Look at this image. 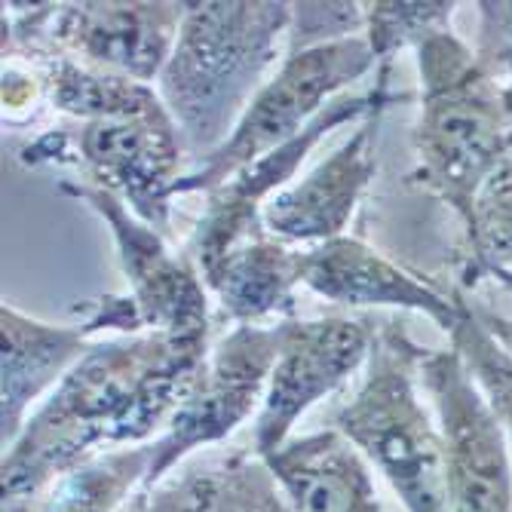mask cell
I'll list each match as a JSON object with an SVG mask.
<instances>
[{
    "mask_svg": "<svg viewBox=\"0 0 512 512\" xmlns=\"http://www.w3.org/2000/svg\"><path fill=\"white\" fill-rule=\"evenodd\" d=\"M512 276V154L491 172L463 221L454 255V289L470 292L482 283Z\"/></svg>",
    "mask_w": 512,
    "mask_h": 512,
    "instance_id": "21",
    "label": "cell"
},
{
    "mask_svg": "<svg viewBox=\"0 0 512 512\" xmlns=\"http://www.w3.org/2000/svg\"><path fill=\"white\" fill-rule=\"evenodd\" d=\"M264 463L295 512H384L368 460L335 427L286 439Z\"/></svg>",
    "mask_w": 512,
    "mask_h": 512,
    "instance_id": "16",
    "label": "cell"
},
{
    "mask_svg": "<svg viewBox=\"0 0 512 512\" xmlns=\"http://www.w3.org/2000/svg\"><path fill=\"white\" fill-rule=\"evenodd\" d=\"M421 111L411 181L439 197L460 224L491 172L512 154V92L454 28L414 50Z\"/></svg>",
    "mask_w": 512,
    "mask_h": 512,
    "instance_id": "3",
    "label": "cell"
},
{
    "mask_svg": "<svg viewBox=\"0 0 512 512\" xmlns=\"http://www.w3.org/2000/svg\"><path fill=\"white\" fill-rule=\"evenodd\" d=\"M301 286L341 307H390L430 316L442 332L460 322V301L359 237L301 249Z\"/></svg>",
    "mask_w": 512,
    "mask_h": 512,
    "instance_id": "14",
    "label": "cell"
},
{
    "mask_svg": "<svg viewBox=\"0 0 512 512\" xmlns=\"http://www.w3.org/2000/svg\"><path fill=\"white\" fill-rule=\"evenodd\" d=\"M25 166H71L77 181L123 200L138 218L172 234L175 184L191 160L169 111L77 123L74 132H46L22 148Z\"/></svg>",
    "mask_w": 512,
    "mask_h": 512,
    "instance_id": "6",
    "label": "cell"
},
{
    "mask_svg": "<svg viewBox=\"0 0 512 512\" xmlns=\"http://www.w3.org/2000/svg\"><path fill=\"white\" fill-rule=\"evenodd\" d=\"M273 485L261 454L230 451L184 460L148 491V500L151 512H258Z\"/></svg>",
    "mask_w": 512,
    "mask_h": 512,
    "instance_id": "18",
    "label": "cell"
},
{
    "mask_svg": "<svg viewBox=\"0 0 512 512\" xmlns=\"http://www.w3.org/2000/svg\"><path fill=\"white\" fill-rule=\"evenodd\" d=\"M371 68L378 71V59L362 34L289 50L227 142L175 184V197L209 194L264 154L292 142Z\"/></svg>",
    "mask_w": 512,
    "mask_h": 512,
    "instance_id": "7",
    "label": "cell"
},
{
    "mask_svg": "<svg viewBox=\"0 0 512 512\" xmlns=\"http://www.w3.org/2000/svg\"><path fill=\"white\" fill-rule=\"evenodd\" d=\"M479 34L476 46L479 59L506 83L512 92V4H476Z\"/></svg>",
    "mask_w": 512,
    "mask_h": 512,
    "instance_id": "25",
    "label": "cell"
},
{
    "mask_svg": "<svg viewBox=\"0 0 512 512\" xmlns=\"http://www.w3.org/2000/svg\"><path fill=\"white\" fill-rule=\"evenodd\" d=\"M221 316L234 325H267L295 319L301 286V249L267 230L230 249L203 273Z\"/></svg>",
    "mask_w": 512,
    "mask_h": 512,
    "instance_id": "17",
    "label": "cell"
},
{
    "mask_svg": "<svg viewBox=\"0 0 512 512\" xmlns=\"http://www.w3.org/2000/svg\"><path fill=\"white\" fill-rule=\"evenodd\" d=\"M375 74H378V80L368 92L335 99L304 132H298L292 142L279 145L276 151L264 154L261 160H255L252 166H246L234 178L218 184L215 191L203 194L206 197L203 212L191 230L188 243H184V255L194 261L200 276L212 264H218L234 246H240L243 240L267 230L264 227V206L283 188H289L295 172L301 169V163L310 157V151L322 142L325 135L341 129L344 123L365 120L384 102L408 99V96H393L390 92V74H393L390 65H381Z\"/></svg>",
    "mask_w": 512,
    "mask_h": 512,
    "instance_id": "11",
    "label": "cell"
},
{
    "mask_svg": "<svg viewBox=\"0 0 512 512\" xmlns=\"http://www.w3.org/2000/svg\"><path fill=\"white\" fill-rule=\"evenodd\" d=\"M387 105L393 102L378 105L365 120H359L350 138H344L322 163L264 206L267 234L298 249L344 237L356 206L378 172V129Z\"/></svg>",
    "mask_w": 512,
    "mask_h": 512,
    "instance_id": "13",
    "label": "cell"
},
{
    "mask_svg": "<svg viewBox=\"0 0 512 512\" xmlns=\"http://www.w3.org/2000/svg\"><path fill=\"white\" fill-rule=\"evenodd\" d=\"M362 25H365L362 4H292L289 50L359 37Z\"/></svg>",
    "mask_w": 512,
    "mask_h": 512,
    "instance_id": "24",
    "label": "cell"
},
{
    "mask_svg": "<svg viewBox=\"0 0 512 512\" xmlns=\"http://www.w3.org/2000/svg\"><path fill=\"white\" fill-rule=\"evenodd\" d=\"M424 356L405 325L381 322L362 381L332 424L390 482L405 512H451L442 430L421 396Z\"/></svg>",
    "mask_w": 512,
    "mask_h": 512,
    "instance_id": "4",
    "label": "cell"
},
{
    "mask_svg": "<svg viewBox=\"0 0 512 512\" xmlns=\"http://www.w3.org/2000/svg\"><path fill=\"white\" fill-rule=\"evenodd\" d=\"M80 310V325L86 329V335L96 341V335H108L114 332L117 338H129V335H145V322L142 313L132 304L129 295H102L96 301H89Z\"/></svg>",
    "mask_w": 512,
    "mask_h": 512,
    "instance_id": "26",
    "label": "cell"
},
{
    "mask_svg": "<svg viewBox=\"0 0 512 512\" xmlns=\"http://www.w3.org/2000/svg\"><path fill=\"white\" fill-rule=\"evenodd\" d=\"M279 341H283V322H267L234 325L218 344H212L169 427L151 442L154 467L148 491L178 470L184 460H191L200 448L224 442L252 414L258 417Z\"/></svg>",
    "mask_w": 512,
    "mask_h": 512,
    "instance_id": "8",
    "label": "cell"
},
{
    "mask_svg": "<svg viewBox=\"0 0 512 512\" xmlns=\"http://www.w3.org/2000/svg\"><path fill=\"white\" fill-rule=\"evenodd\" d=\"M421 384L445 442L451 512H512L509 439L467 359L457 347H427Z\"/></svg>",
    "mask_w": 512,
    "mask_h": 512,
    "instance_id": "9",
    "label": "cell"
},
{
    "mask_svg": "<svg viewBox=\"0 0 512 512\" xmlns=\"http://www.w3.org/2000/svg\"><path fill=\"white\" fill-rule=\"evenodd\" d=\"M0 512H28L22 503H7L4 500V506H0ZM123 512H151V500H148V491H142V494H138Z\"/></svg>",
    "mask_w": 512,
    "mask_h": 512,
    "instance_id": "29",
    "label": "cell"
},
{
    "mask_svg": "<svg viewBox=\"0 0 512 512\" xmlns=\"http://www.w3.org/2000/svg\"><path fill=\"white\" fill-rule=\"evenodd\" d=\"M500 286H503V289H509V292H512V276H506V279H503V283H500Z\"/></svg>",
    "mask_w": 512,
    "mask_h": 512,
    "instance_id": "30",
    "label": "cell"
},
{
    "mask_svg": "<svg viewBox=\"0 0 512 512\" xmlns=\"http://www.w3.org/2000/svg\"><path fill=\"white\" fill-rule=\"evenodd\" d=\"M460 4L445 0H375L362 4V37L371 56L381 65H393L402 50H417L427 37L448 31Z\"/></svg>",
    "mask_w": 512,
    "mask_h": 512,
    "instance_id": "22",
    "label": "cell"
},
{
    "mask_svg": "<svg viewBox=\"0 0 512 512\" xmlns=\"http://www.w3.org/2000/svg\"><path fill=\"white\" fill-rule=\"evenodd\" d=\"M96 344L83 325L28 316L4 301L0 307V442L22 433L31 411L50 396L68 371Z\"/></svg>",
    "mask_w": 512,
    "mask_h": 512,
    "instance_id": "15",
    "label": "cell"
},
{
    "mask_svg": "<svg viewBox=\"0 0 512 512\" xmlns=\"http://www.w3.org/2000/svg\"><path fill=\"white\" fill-rule=\"evenodd\" d=\"M184 0L4 4V59L68 56L154 86L175 50Z\"/></svg>",
    "mask_w": 512,
    "mask_h": 512,
    "instance_id": "5",
    "label": "cell"
},
{
    "mask_svg": "<svg viewBox=\"0 0 512 512\" xmlns=\"http://www.w3.org/2000/svg\"><path fill=\"white\" fill-rule=\"evenodd\" d=\"M467 295V304H470V310L476 313V319L485 325V329L512 353V316H506V313H497L494 307H488V304H482V301H476L470 292H463Z\"/></svg>",
    "mask_w": 512,
    "mask_h": 512,
    "instance_id": "28",
    "label": "cell"
},
{
    "mask_svg": "<svg viewBox=\"0 0 512 512\" xmlns=\"http://www.w3.org/2000/svg\"><path fill=\"white\" fill-rule=\"evenodd\" d=\"M151 467V442L105 448L74 463L22 506L28 512H123L138 494L148 491Z\"/></svg>",
    "mask_w": 512,
    "mask_h": 512,
    "instance_id": "19",
    "label": "cell"
},
{
    "mask_svg": "<svg viewBox=\"0 0 512 512\" xmlns=\"http://www.w3.org/2000/svg\"><path fill=\"white\" fill-rule=\"evenodd\" d=\"M289 28L292 4L283 0H184L175 50L157 92L191 169L227 142L258 89L286 59Z\"/></svg>",
    "mask_w": 512,
    "mask_h": 512,
    "instance_id": "2",
    "label": "cell"
},
{
    "mask_svg": "<svg viewBox=\"0 0 512 512\" xmlns=\"http://www.w3.org/2000/svg\"><path fill=\"white\" fill-rule=\"evenodd\" d=\"M25 65L40 74L46 105L74 123L142 117L166 108L157 86L89 68L68 56H43Z\"/></svg>",
    "mask_w": 512,
    "mask_h": 512,
    "instance_id": "20",
    "label": "cell"
},
{
    "mask_svg": "<svg viewBox=\"0 0 512 512\" xmlns=\"http://www.w3.org/2000/svg\"><path fill=\"white\" fill-rule=\"evenodd\" d=\"M209 350V338L154 332L96 341L4 448V500L37 497L89 454L154 442L169 427Z\"/></svg>",
    "mask_w": 512,
    "mask_h": 512,
    "instance_id": "1",
    "label": "cell"
},
{
    "mask_svg": "<svg viewBox=\"0 0 512 512\" xmlns=\"http://www.w3.org/2000/svg\"><path fill=\"white\" fill-rule=\"evenodd\" d=\"M59 188L89 212H96L108 227L117 264L129 286L126 295L142 313L145 332L181 338L212 335V295L184 249H172L166 234L102 188H92L77 178L62 181Z\"/></svg>",
    "mask_w": 512,
    "mask_h": 512,
    "instance_id": "10",
    "label": "cell"
},
{
    "mask_svg": "<svg viewBox=\"0 0 512 512\" xmlns=\"http://www.w3.org/2000/svg\"><path fill=\"white\" fill-rule=\"evenodd\" d=\"M454 295L460 301V322L448 335L451 347H457L460 356L467 359L473 378L479 381L494 414L500 417L512 451V353L476 319V313L467 304V295L460 289H454Z\"/></svg>",
    "mask_w": 512,
    "mask_h": 512,
    "instance_id": "23",
    "label": "cell"
},
{
    "mask_svg": "<svg viewBox=\"0 0 512 512\" xmlns=\"http://www.w3.org/2000/svg\"><path fill=\"white\" fill-rule=\"evenodd\" d=\"M40 102L46 105L40 74L19 59H4V117H28Z\"/></svg>",
    "mask_w": 512,
    "mask_h": 512,
    "instance_id": "27",
    "label": "cell"
},
{
    "mask_svg": "<svg viewBox=\"0 0 512 512\" xmlns=\"http://www.w3.org/2000/svg\"><path fill=\"white\" fill-rule=\"evenodd\" d=\"M378 325L368 316L329 313L316 319H283V341L270 371V384L255 417L252 451L270 454L295 436L301 417L341 390L365 368Z\"/></svg>",
    "mask_w": 512,
    "mask_h": 512,
    "instance_id": "12",
    "label": "cell"
}]
</instances>
